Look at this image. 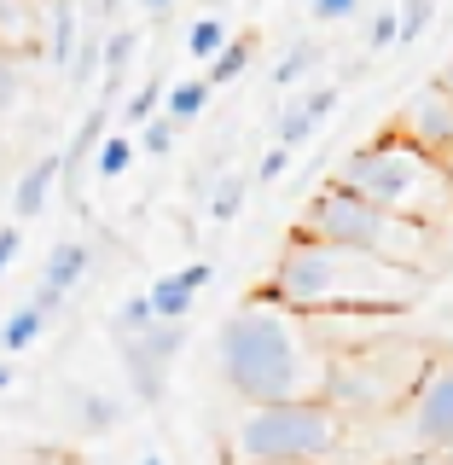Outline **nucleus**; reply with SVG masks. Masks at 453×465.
Here are the masks:
<instances>
[{
  "instance_id": "30",
  "label": "nucleus",
  "mask_w": 453,
  "mask_h": 465,
  "mask_svg": "<svg viewBox=\"0 0 453 465\" xmlns=\"http://www.w3.org/2000/svg\"><path fill=\"white\" fill-rule=\"evenodd\" d=\"M285 169H291V152H285V145H268L261 163H256V174H251V186H280Z\"/></svg>"
},
{
  "instance_id": "28",
  "label": "nucleus",
  "mask_w": 453,
  "mask_h": 465,
  "mask_svg": "<svg viewBox=\"0 0 453 465\" xmlns=\"http://www.w3.org/2000/svg\"><path fill=\"white\" fill-rule=\"evenodd\" d=\"M18 99H24V64L12 47H0V116L18 111Z\"/></svg>"
},
{
  "instance_id": "3",
  "label": "nucleus",
  "mask_w": 453,
  "mask_h": 465,
  "mask_svg": "<svg viewBox=\"0 0 453 465\" xmlns=\"http://www.w3.org/2000/svg\"><path fill=\"white\" fill-rule=\"evenodd\" d=\"M430 338H413V331H360V338L349 343H331L326 355V384H320V396H326L349 425H367V419H384L396 413V407L413 396L419 372H425L430 361Z\"/></svg>"
},
{
  "instance_id": "1",
  "label": "nucleus",
  "mask_w": 453,
  "mask_h": 465,
  "mask_svg": "<svg viewBox=\"0 0 453 465\" xmlns=\"http://www.w3.org/2000/svg\"><path fill=\"white\" fill-rule=\"evenodd\" d=\"M261 291L314 320H401L425 302V273L338 239L291 232Z\"/></svg>"
},
{
  "instance_id": "15",
  "label": "nucleus",
  "mask_w": 453,
  "mask_h": 465,
  "mask_svg": "<svg viewBox=\"0 0 453 465\" xmlns=\"http://www.w3.org/2000/svg\"><path fill=\"white\" fill-rule=\"evenodd\" d=\"M105 128H111V99H99V105L82 116L76 140H70L64 152H58V157H64V174H58V181H76V174H82V163H87V157H94V145L105 140Z\"/></svg>"
},
{
  "instance_id": "21",
  "label": "nucleus",
  "mask_w": 453,
  "mask_h": 465,
  "mask_svg": "<svg viewBox=\"0 0 453 465\" xmlns=\"http://www.w3.org/2000/svg\"><path fill=\"white\" fill-rule=\"evenodd\" d=\"M134 152H140L134 134H111V128H105V140L94 145V174H99V181H116V174H128Z\"/></svg>"
},
{
  "instance_id": "37",
  "label": "nucleus",
  "mask_w": 453,
  "mask_h": 465,
  "mask_svg": "<svg viewBox=\"0 0 453 465\" xmlns=\"http://www.w3.org/2000/svg\"><path fill=\"white\" fill-rule=\"evenodd\" d=\"M99 6H105V18H111V12H116V6H128V0H99Z\"/></svg>"
},
{
  "instance_id": "18",
  "label": "nucleus",
  "mask_w": 453,
  "mask_h": 465,
  "mask_svg": "<svg viewBox=\"0 0 453 465\" xmlns=\"http://www.w3.org/2000/svg\"><path fill=\"white\" fill-rule=\"evenodd\" d=\"M70 413H76V430L82 436H105V430H116V419H123V401L105 396V390H82Z\"/></svg>"
},
{
  "instance_id": "6",
  "label": "nucleus",
  "mask_w": 453,
  "mask_h": 465,
  "mask_svg": "<svg viewBox=\"0 0 453 465\" xmlns=\"http://www.w3.org/2000/svg\"><path fill=\"white\" fill-rule=\"evenodd\" d=\"M297 232H314V239H338V244H355V251H372L384 262H401L413 273H436V239L442 227H425V222H407V215H389L378 210L372 198L349 193L343 181H326L320 193L302 203V222Z\"/></svg>"
},
{
  "instance_id": "23",
  "label": "nucleus",
  "mask_w": 453,
  "mask_h": 465,
  "mask_svg": "<svg viewBox=\"0 0 453 465\" xmlns=\"http://www.w3.org/2000/svg\"><path fill=\"white\" fill-rule=\"evenodd\" d=\"M244 193H251V181H244V174H227V181L210 193V222H215V227H227L232 215L244 210Z\"/></svg>"
},
{
  "instance_id": "16",
  "label": "nucleus",
  "mask_w": 453,
  "mask_h": 465,
  "mask_svg": "<svg viewBox=\"0 0 453 465\" xmlns=\"http://www.w3.org/2000/svg\"><path fill=\"white\" fill-rule=\"evenodd\" d=\"M256 47H261V41H256V29H244V35H227L222 47H215V58H210V76H203V82H210V87H232V82L244 76V70H251Z\"/></svg>"
},
{
  "instance_id": "20",
  "label": "nucleus",
  "mask_w": 453,
  "mask_h": 465,
  "mask_svg": "<svg viewBox=\"0 0 453 465\" xmlns=\"http://www.w3.org/2000/svg\"><path fill=\"white\" fill-rule=\"evenodd\" d=\"M210 94H215V87L210 82H203V76H186V82H174L169 87V94H163V111L174 116V123H198V116H203V105H210Z\"/></svg>"
},
{
  "instance_id": "13",
  "label": "nucleus",
  "mask_w": 453,
  "mask_h": 465,
  "mask_svg": "<svg viewBox=\"0 0 453 465\" xmlns=\"http://www.w3.org/2000/svg\"><path fill=\"white\" fill-rule=\"evenodd\" d=\"M87 262H94V251H87L82 239H58L53 251H47V268H41V285H53V291H76L87 280Z\"/></svg>"
},
{
  "instance_id": "12",
  "label": "nucleus",
  "mask_w": 453,
  "mask_h": 465,
  "mask_svg": "<svg viewBox=\"0 0 453 465\" xmlns=\"http://www.w3.org/2000/svg\"><path fill=\"white\" fill-rule=\"evenodd\" d=\"M58 174H64V157H58V152H47V157H35V163L24 169L18 193H12V215H18V222H35V215L47 210V198H53Z\"/></svg>"
},
{
  "instance_id": "36",
  "label": "nucleus",
  "mask_w": 453,
  "mask_h": 465,
  "mask_svg": "<svg viewBox=\"0 0 453 465\" xmlns=\"http://www.w3.org/2000/svg\"><path fill=\"white\" fill-rule=\"evenodd\" d=\"M442 169H448V186H453V152H442Z\"/></svg>"
},
{
  "instance_id": "7",
  "label": "nucleus",
  "mask_w": 453,
  "mask_h": 465,
  "mask_svg": "<svg viewBox=\"0 0 453 465\" xmlns=\"http://www.w3.org/2000/svg\"><path fill=\"white\" fill-rule=\"evenodd\" d=\"M116 349H123V372H128V384H134L140 407H157L163 390H169L174 355L186 349V320H152L134 338H116Z\"/></svg>"
},
{
  "instance_id": "38",
  "label": "nucleus",
  "mask_w": 453,
  "mask_h": 465,
  "mask_svg": "<svg viewBox=\"0 0 453 465\" xmlns=\"http://www.w3.org/2000/svg\"><path fill=\"white\" fill-rule=\"evenodd\" d=\"M12 384V367H6V361H0V390H6Z\"/></svg>"
},
{
  "instance_id": "27",
  "label": "nucleus",
  "mask_w": 453,
  "mask_h": 465,
  "mask_svg": "<svg viewBox=\"0 0 453 465\" xmlns=\"http://www.w3.org/2000/svg\"><path fill=\"white\" fill-rule=\"evenodd\" d=\"M222 41H227V24H222V18H198L192 29H186V53L203 58V64L215 58V47H222Z\"/></svg>"
},
{
  "instance_id": "42",
  "label": "nucleus",
  "mask_w": 453,
  "mask_h": 465,
  "mask_svg": "<svg viewBox=\"0 0 453 465\" xmlns=\"http://www.w3.org/2000/svg\"><path fill=\"white\" fill-rule=\"evenodd\" d=\"M442 460H448V465H453V448H448V454H442Z\"/></svg>"
},
{
  "instance_id": "33",
  "label": "nucleus",
  "mask_w": 453,
  "mask_h": 465,
  "mask_svg": "<svg viewBox=\"0 0 453 465\" xmlns=\"http://www.w3.org/2000/svg\"><path fill=\"white\" fill-rule=\"evenodd\" d=\"M18 251H24V232L18 227H0V273L18 262Z\"/></svg>"
},
{
  "instance_id": "19",
  "label": "nucleus",
  "mask_w": 453,
  "mask_h": 465,
  "mask_svg": "<svg viewBox=\"0 0 453 465\" xmlns=\"http://www.w3.org/2000/svg\"><path fill=\"white\" fill-rule=\"evenodd\" d=\"M47 331V314L35 309V302H24V309H12L6 320H0V355H24L29 343Z\"/></svg>"
},
{
  "instance_id": "35",
  "label": "nucleus",
  "mask_w": 453,
  "mask_h": 465,
  "mask_svg": "<svg viewBox=\"0 0 453 465\" xmlns=\"http://www.w3.org/2000/svg\"><path fill=\"white\" fill-rule=\"evenodd\" d=\"M140 6H145V12H152V18H163V12L174 6V0H140Z\"/></svg>"
},
{
  "instance_id": "2",
  "label": "nucleus",
  "mask_w": 453,
  "mask_h": 465,
  "mask_svg": "<svg viewBox=\"0 0 453 465\" xmlns=\"http://www.w3.org/2000/svg\"><path fill=\"white\" fill-rule=\"evenodd\" d=\"M326 355L331 338L314 314L285 309L268 291H251L222 331H215V361H222V384L239 401H297L320 396L326 384Z\"/></svg>"
},
{
  "instance_id": "41",
  "label": "nucleus",
  "mask_w": 453,
  "mask_h": 465,
  "mask_svg": "<svg viewBox=\"0 0 453 465\" xmlns=\"http://www.w3.org/2000/svg\"><path fill=\"white\" fill-rule=\"evenodd\" d=\"M331 465H360V460H331Z\"/></svg>"
},
{
  "instance_id": "24",
  "label": "nucleus",
  "mask_w": 453,
  "mask_h": 465,
  "mask_svg": "<svg viewBox=\"0 0 453 465\" xmlns=\"http://www.w3.org/2000/svg\"><path fill=\"white\" fill-rule=\"evenodd\" d=\"M320 58H326V53H320V41H297V47H291L280 64H273V82H280V87L302 82V76H309V70L320 64Z\"/></svg>"
},
{
  "instance_id": "10",
  "label": "nucleus",
  "mask_w": 453,
  "mask_h": 465,
  "mask_svg": "<svg viewBox=\"0 0 453 465\" xmlns=\"http://www.w3.org/2000/svg\"><path fill=\"white\" fill-rule=\"evenodd\" d=\"M338 94H343V87L326 82V87H309L297 105H285V116H280V140H273V145H285V152H302V145L314 140V128L326 123L331 111H338Z\"/></svg>"
},
{
  "instance_id": "9",
  "label": "nucleus",
  "mask_w": 453,
  "mask_h": 465,
  "mask_svg": "<svg viewBox=\"0 0 453 465\" xmlns=\"http://www.w3.org/2000/svg\"><path fill=\"white\" fill-rule=\"evenodd\" d=\"M215 280V262H186V268L163 273V280L145 285V297H152V314L157 320H192L198 309V291Z\"/></svg>"
},
{
  "instance_id": "5",
  "label": "nucleus",
  "mask_w": 453,
  "mask_h": 465,
  "mask_svg": "<svg viewBox=\"0 0 453 465\" xmlns=\"http://www.w3.org/2000/svg\"><path fill=\"white\" fill-rule=\"evenodd\" d=\"M349 436V419L326 396L244 401L227 430V465H331Z\"/></svg>"
},
{
  "instance_id": "22",
  "label": "nucleus",
  "mask_w": 453,
  "mask_h": 465,
  "mask_svg": "<svg viewBox=\"0 0 453 465\" xmlns=\"http://www.w3.org/2000/svg\"><path fill=\"white\" fill-rule=\"evenodd\" d=\"M436 24V0H396V47H419Z\"/></svg>"
},
{
  "instance_id": "25",
  "label": "nucleus",
  "mask_w": 453,
  "mask_h": 465,
  "mask_svg": "<svg viewBox=\"0 0 453 465\" xmlns=\"http://www.w3.org/2000/svg\"><path fill=\"white\" fill-rule=\"evenodd\" d=\"M174 134H181V123H174V116L163 111V116H145V123H140V152L145 157H163V152H174Z\"/></svg>"
},
{
  "instance_id": "40",
  "label": "nucleus",
  "mask_w": 453,
  "mask_h": 465,
  "mask_svg": "<svg viewBox=\"0 0 453 465\" xmlns=\"http://www.w3.org/2000/svg\"><path fill=\"white\" fill-rule=\"evenodd\" d=\"M442 82H448V87H453V64H448V70H442Z\"/></svg>"
},
{
  "instance_id": "8",
  "label": "nucleus",
  "mask_w": 453,
  "mask_h": 465,
  "mask_svg": "<svg viewBox=\"0 0 453 465\" xmlns=\"http://www.w3.org/2000/svg\"><path fill=\"white\" fill-rule=\"evenodd\" d=\"M384 134H401L413 145H425V152H453V87L442 76L419 82L413 94H407V105L384 123Z\"/></svg>"
},
{
  "instance_id": "43",
  "label": "nucleus",
  "mask_w": 453,
  "mask_h": 465,
  "mask_svg": "<svg viewBox=\"0 0 453 465\" xmlns=\"http://www.w3.org/2000/svg\"><path fill=\"white\" fill-rule=\"evenodd\" d=\"M0 157H6V140H0Z\"/></svg>"
},
{
  "instance_id": "14",
  "label": "nucleus",
  "mask_w": 453,
  "mask_h": 465,
  "mask_svg": "<svg viewBox=\"0 0 453 465\" xmlns=\"http://www.w3.org/2000/svg\"><path fill=\"white\" fill-rule=\"evenodd\" d=\"M41 12L47 0H0V47H35L41 41Z\"/></svg>"
},
{
  "instance_id": "39",
  "label": "nucleus",
  "mask_w": 453,
  "mask_h": 465,
  "mask_svg": "<svg viewBox=\"0 0 453 465\" xmlns=\"http://www.w3.org/2000/svg\"><path fill=\"white\" fill-rule=\"evenodd\" d=\"M140 465H163V454H145V460H140Z\"/></svg>"
},
{
  "instance_id": "17",
  "label": "nucleus",
  "mask_w": 453,
  "mask_h": 465,
  "mask_svg": "<svg viewBox=\"0 0 453 465\" xmlns=\"http://www.w3.org/2000/svg\"><path fill=\"white\" fill-rule=\"evenodd\" d=\"M134 47H140V29H111L105 41H99V70H105V99L123 94V76L128 64H134Z\"/></svg>"
},
{
  "instance_id": "26",
  "label": "nucleus",
  "mask_w": 453,
  "mask_h": 465,
  "mask_svg": "<svg viewBox=\"0 0 453 465\" xmlns=\"http://www.w3.org/2000/svg\"><path fill=\"white\" fill-rule=\"evenodd\" d=\"M152 320H157V314H152V297H145V291H134V297H128L123 309L111 314V331H116V338H134V331H145Z\"/></svg>"
},
{
  "instance_id": "32",
  "label": "nucleus",
  "mask_w": 453,
  "mask_h": 465,
  "mask_svg": "<svg viewBox=\"0 0 453 465\" xmlns=\"http://www.w3.org/2000/svg\"><path fill=\"white\" fill-rule=\"evenodd\" d=\"M314 24H343V18H355L360 12V0H314Z\"/></svg>"
},
{
  "instance_id": "11",
  "label": "nucleus",
  "mask_w": 453,
  "mask_h": 465,
  "mask_svg": "<svg viewBox=\"0 0 453 465\" xmlns=\"http://www.w3.org/2000/svg\"><path fill=\"white\" fill-rule=\"evenodd\" d=\"M76 41H82L76 0H47V12H41V53H47V64H53V70H70Z\"/></svg>"
},
{
  "instance_id": "29",
  "label": "nucleus",
  "mask_w": 453,
  "mask_h": 465,
  "mask_svg": "<svg viewBox=\"0 0 453 465\" xmlns=\"http://www.w3.org/2000/svg\"><path fill=\"white\" fill-rule=\"evenodd\" d=\"M157 105H163V76H152V82H145L140 87V94L134 99H128V105H123V116H128V123H145V116H157Z\"/></svg>"
},
{
  "instance_id": "31",
  "label": "nucleus",
  "mask_w": 453,
  "mask_h": 465,
  "mask_svg": "<svg viewBox=\"0 0 453 465\" xmlns=\"http://www.w3.org/2000/svg\"><path fill=\"white\" fill-rule=\"evenodd\" d=\"M367 47H372V53L396 47V6H384V12L372 18V29H367Z\"/></svg>"
},
{
  "instance_id": "34",
  "label": "nucleus",
  "mask_w": 453,
  "mask_h": 465,
  "mask_svg": "<svg viewBox=\"0 0 453 465\" xmlns=\"http://www.w3.org/2000/svg\"><path fill=\"white\" fill-rule=\"evenodd\" d=\"M396 465H448L442 454H413V460H396Z\"/></svg>"
},
{
  "instance_id": "4",
  "label": "nucleus",
  "mask_w": 453,
  "mask_h": 465,
  "mask_svg": "<svg viewBox=\"0 0 453 465\" xmlns=\"http://www.w3.org/2000/svg\"><path fill=\"white\" fill-rule=\"evenodd\" d=\"M338 181L349 193L372 198L378 210L407 215V222H425V227L453 222V186H448L442 157L413 145V140H401V134H384V128L343 157Z\"/></svg>"
}]
</instances>
